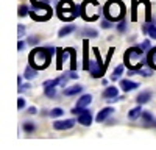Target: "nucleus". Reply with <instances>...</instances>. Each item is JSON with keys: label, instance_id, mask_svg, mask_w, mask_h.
<instances>
[{"label": "nucleus", "instance_id": "f704fd0d", "mask_svg": "<svg viewBox=\"0 0 156 150\" xmlns=\"http://www.w3.org/2000/svg\"><path fill=\"white\" fill-rule=\"evenodd\" d=\"M25 105H27L25 98H23V97H19V98H17V109H19V111H22V109L25 108Z\"/></svg>", "mask_w": 156, "mask_h": 150}, {"label": "nucleus", "instance_id": "4c0bfd02", "mask_svg": "<svg viewBox=\"0 0 156 150\" xmlns=\"http://www.w3.org/2000/svg\"><path fill=\"white\" fill-rule=\"evenodd\" d=\"M27 44H28V42H23V41H19V44H17V50H19V52H22V50H23L25 47H27Z\"/></svg>", "mask_w": 156, "mask_h": 150}, {"label": "nucleus", "instance_id": "39448f33", "mask_svg": "<svg viewBox=\"0 0 156 150\" xmlns=\"http://www.w3.org/2000/svg\"><path fill=\"white\" fill-rule=\"evenodd\" d=\"M126 6L122 0H108L103 6V17L109 19L111 22H120L125 17Z\"/></svg>", "mask_w": 156, "mask_h": 150}, {"label": "nucleus", "instance_id": "aec40b11", "mask_svg": "<svg viewBox=\"0 0 156 150\" xmlns=\"http://www.w3.org/2000/svg\"><path fill=\"white\" fill-rule=\"evenodd\" d=\"M37 72H39L37 69H34V67H33L31 64H28L27 67H25L23 77H25V78H27V80L30 81V80H33V78H36V77H37Z\"/></svg>", "mask_w": 156, "mask_h": 150}, {"label": "nucleus", "instance_id": "79ce46f5", "mask_svg": "<svg viewBox=\"0 0 156 150\" xmlns=\"http://www.w3.org/2000/svg\"><path fill=\"white\" fill-rule=\"evenodd\" d=\"M101 84L106 86V84H108V80H106V78H101Z\"/></svg>", "mask_w": 156, "mask_h": 150}, {"label": "nucleus", "instance_id": "b1692460", "mask_svg": "<svg viewBox=\"0 0 156 150\" xmlns=\"http://www.w3.org/2000/svg\"><path fill=\"white\" fill-rule=\"evenodd\" d=\"M67 53L70 56V70H75L76 69V52H75V48L72 47H67Z\"/></svg>", "mask_w": 156, "mask_h": 150}, {"label": "nucleus", "instance_id": "393cba45", "mask_svg": "<svg viewBox=\"0 0 156 150\" xmlns=\"http://www.w3.org/2000/svg\"><path fill=\"white\" fill-rule=\"evenodd\" d=\"M123 69H125V64H119V66H117V67L112 70L111 80H112V81H117V80H119V77L123 73Z\"/></svg>", "mask_w": 156, "mask_h": 150}, {"label": "nucleus", "instance_id": "f03ea898", "mask_svg": "<svg viewBox=\"0 0 156 150\" xmlns=\"http://www.w3.org/2000/svg\"><path fill=\"white\" fill-rule=\"evenodd\" d=\"M123 61L125 67H128L129 70H139L140 67L147 66V61H144V50L140 45L129 47L123 55Z\"/></svg>", "mask_w": 156, "mask_h": 150}, {"label": "nucleus", "instance_id": "a878e982", "mask_svg": "<svg viewBox=\"0 0 156 150\" xmlns=\"http://www.w3.org/2000/svg\"><path fill=\"white\" fill-rule=\"evenodd\" d=\"M64 56H66V52H64V48H58V56H56V69L58 70H61L62 69V59H64Z\"/></svg>", "mask_w": 156, "mask_h": 150}, {"label": "nucleus", "instance_id": "37998d69", "mask_svg": "<svg viewBox=\"0 0 156 150\" xmlns=\"http://www.w3.org/2000/svg\"><path fill=\"white\" fill-rule=\"evenodd\" d=\"M30 2H50V0H30Z\"/></svg>", "mask_w": 156, "mask_h": 150}, {"label": "nucleus", "instance_id": "20e7f679", "mask_svg": "<svg viewBox=\"0 0 156 150\" xmlns=\"http://www.w3.org/2000/svg\"><path fill=\"white\" fill-rule=\"evenodd\" d=\"M92 50H94V55H95V61L90 62V67H89L90 77H92V78H103V75H105V72H106V67H108L109 61H111V58H112L114 47L109 48V52H108V55H106V61H105V62H103V59H101L100 50H98L97 47H94Z\"/></svg>", "mask_w": 156, "mask_h": 150}, {"label": "nucleus", "instance_id": "9d476101", "mask_svg": "<svg viewBox=\"0 0 156 150\" xmlns=\"http://www.w3.org/2000/svg\"><path fill=\"white\" fill-rule=\"evenodd\" d=\"M90 67V59H89V39L84 38L83 39V70L89 72Z\"/></svg>", "mask_w": 156, "mask_h": 150}, {"label": "nucleus", "instance_id": "412c9836", "mask_svg": "<svg viewBox=\"0 0 156 150\" xmlns=\"http://www.w3.org/2000/svg\"><path fill=\"white\" fill-rule=\"evenodd\" d=\"M103 98H112V97H117L119 95V89H117V86H108L105 91H103Z\"/></svg>", "mask_w": 156, "mask_h": 150}, {"label": "nucleus", "instance_id": "cd10ccee", "mask_svg": "<svg viewBox=\"0 0 156 150\" xmlns=\"http://www.w3.org/2000/svg\"><path fill=\"white\" fill-rule=\"evenodd\" d=\"M30 9H31V6H28V5H20V6H19V11H17L19 17L28 16V14H30Z\"/></svg>", "mask_w": 156, "mask_h": 150}, {"label": "nucleus", "instance_id": "ddd939ff", "mask_svg": "<svg viewBox=\"0 0 156 150\" xmlns=\"http://www.w3.org/2000/svg\"><path fill=\"white\" fill-rule=\"evenodd\" d=\"M114 112V108L112 106H106V108H103V109H100L98 111V114H97V117H95V120L98 122V123H103V122H106L108 120V117Z\"/></svg>", "mask_w": 156, "mask_h": 150}, {"label": "nucleus", "instance_id": "c85d7f7f", "mask_svg": "<svg viewBox=\"0 0 156 150\" xmlns=\"http://www.w3.org/2000/svg\"><path fill=\"white\" fill-rule=\"evenodd\" d=\"M115 30L119 31V33H125L126 30H128V20H125V19H122L119 23L115 25Z\"/></svg>", "mask_w": 156, "mask_h": 150}, {"label": "nucleus", "instance_id": "2f4dec72", "mask_svg": "<svg viewBox=\"0 0 156 150\" xmlns=\"http://www.w3.org/2000/svg\"><path fill=\"white\" fill-rule=\"evenodd\" d=\"M100 27L103 30H109V28H112V22L106 17H103V19H100Z\"/></svg>", "mask_w": 156, "mask_h": 150}, {"label": "nucleus", "instance_id": "1a4fd4ad", "mask_svg": "<svg viewBox=\"0 0 156 150\" xmlns=\"http://www.w3.org/2000/svg\"><path fill=\"white\" fill-rule=\"evenodd\" d=\"M75 123H76L75 119L55 120V122H53V128H55V130H59V131H62V130H70V128H73V125H75Z\"/></svg>", "mask_w": 156, "mask_h": 150}, {"label": "nucleus", "instance_id": "ea45409f", "mask_svg": "<svg viewBox=\"0 0 156 150\" xmlns=\"http://www.w3.org/2000/svg\"><path fill=\"white\" fill-rule=\"evenodd\" d=\"M67 73H69L70 80H76V78H78V73H75V70H70V72H67Z\"/></svg>", "mask_w": 156, "mask_h": 150}, {"label": "nucleus", "instance_id": "c03bdc74", "mask_svg": "<svg viewBox=\"0 0 156 150\" xmlns=\"http://www.w3.org/2000/svg\"><path fill=\"white\" fill-rule=\"evenodd\" d=\"M153 127H156V120H154V122H153Z\"/></svg>", "mask_w": 156, "mask_h": 150}, {"label": "nucleus", "instance_id": "a211bd4d", "mask_svg": "<svg viewBox=\"0 0 156 150\" xmlns=\"http://www.w3.org/2000/svg\"><path fill=\"white\" fill-rule=\"evenodd\" d=\"M151 97H153L151 91H142V92L136 97V102H137L139 105H145V103L150 102V98H151Z\"/></svg>", "mask_w": 156, "mask_h": 150}, {"label": "nucleus", "instance_id": "473e14b6", "mask_svg": "<svg viewBox=\"0 0 156 150\" xmlns=\"http://www.w3.org/2000/svg\"><path fill=\"white\" fill-rule=\"evenodd\" d=\"M137 5H139V2L133 0V8H131V22H136V20H137Z\"/></svg>", "mask_w": 156, "mask_h": 150}, {"label": "nucleus", "instance_id": "6e6552de", "mask_svg": "<svg viewBox=\"0 0 156 150\" xmlns=\"http://www.w3.org/2000/svg\"><path fill=\"white\" fill-rule=\"evenodd\" d=\"M44 86V95L48 98H55L56 97V86H59V77L55 80H45L42 83Z\"/></svg>", "mask_w": 156, "mask_h": 150}, {"label": "nucleus", "instance_id": "2eb2a0df", "mask_svg": "<svg viewBox=\"0 0 156 150\" xmlns=\"http://www.w3.org/2000/svg\"><path fill=\"white\" fill-rule=\"evenodd\" d=\"M78 33H80V36H83V38H87V39H95V38H98V31L95 28H90V27H84Z\"/></svg>", "mask_w": 156, "mask_h": 150}, {"label": "nucleus", "instance_id": "c9c22d12", "mask_svg": "<svg viewBox=\"0 0 156 150\" xmlns=\"http://www.w3.org/2000/svg\"><path fill=\"white\" fill-rule=\"evenodd\" d=\"M23 36H25V27H23L22 23H19L17 25V38L20 39V38H23Z\"/></svg>", "mask_w": 156, "mask_h": 150}, {"label": "nucleus", "instance_id": "c756f323", "mask_svg": "<svg viewBox=\"0 0 156 150\" xmlns=\"http://www.w3.org/2000/svg\"><path fill=\"white\" fill-rule=\"evenodd\" d=\"M140 117L145 120V123H150V125H153V122H154L153 114H151V112H148V111H142V116Z\"/></svg>", "mask_w": 156, "mask_h": 150}, {"label": "nucleus", "instance_id": "f3484780", "mask_svg": "<svg viewBox=\"0 0 156 150\" xmlns=\"http://www.w3.org/2000/svg\"><path fill=\"white\" fill-rule=\"evenodd\" d=\"M73 31H76V25L75 23H67L58 31V38H66V36H69Z\"/></svg>", "mask_w": 156, "mask_h": 150}, {"label": "nucleus", "instance_id": "72a5a7b5", "mask_svg": "<svg viewBox=\"0 0 156 150\" xmlns=\"http://www.w3.org/2000/svg\"><path fill=\"white\" fill-rule=\"evenodd\" d=\"M28 45H37L39 42H41V36H28V39H27Z\"/></svg>", "mask_w": 156, "mask_h": 150}, {"label": "nucleus", "instance_id": "f257e3e1", "mask_svg": "<svg viewBox=\"0 0 156 150\" xmlns=\"http://www.w3.org/2000/svg\"><path fill=\"white\" fill-rule=\"evenodd\" d=\"M51 58H53V55L50 53L48 47H34L30 52L28 64H31L37 70H44L50 66Z\"/></svg>", "mask_w": 156, "mask_h": 150}, {"label": "nucleus", "instance_id": "a19ab883", "mask_svg": "<svg viewBox=\"0 0 156 150\" xmlns=\"http://www.w3.org/2000/svg\"><path fill=\"white\" fill-rule=\"evenodd\" d=\"M36 112H37V109H36L34 106H30V108H28V114H36Z\"/></svg>", "mask_w": 156, "mask_h": 150}, {"label": "nucleus", "instance_id": "423d86ee", "mask_svg": "<svg viewBox=\"0 0 156 150\" xmlns=\"http://www.w3.org/2000/svg\"><path fill=\"white\" fill-rule=\"evenodd\" d=\"M30 17L36 22H47L53 16V8L48 5V2H30Z\"/></svg>", "mask_w": 156, "mask_h": 150}, {"label": "nucleus", "instance_id": "4468645a", "mask_svg": "<svg viewBox=\"0 0 156 150\" xmlns=\"http://www.w3.org/2000/svg\"><path fill=\"white\" fill-rule=\"evenodd\" d=\"M147 67H151L153 70H156V47H151L147 53Z\"/></svg>", "mask_w": 156, "mask_h": 150}, {"label": "nucleus", "instance_id": "bb28decb", "mask_svg": "<svg viewBox=\"0 0 156 150\" xmlns=\"http://www.w3.org/2000/svg\"><path fill=\"white\" fill-rule=\"evenodd\" d=\"M22 130H23L25 133H28V134H30V133H33V131L36 130V125H34V122H30V120H28V122H23Z\"/></svg>", "mask_w": 156, "mask_h": 150}, {"label": "nucleus", "instance_id": "dca6fc26", "mask_svg": "<svg viewBox=\"0 0 156 150\" xmlns=\"http://www.w3.org/2000/svg\"><path fill=\"white\" fill-rule=\"evenodd\" d=\"M83 92V86L81 84H73V86H69V88H64V95H78V94H81Z\"/></svg>", "mask_w": 156, "mask_h": 150}, {"label": "nucleus", "instance_id": "7ed1b4c3", "mask_svg": "<svg viewBox=\"0 0 156 150\" xmlns=\"http://www.w3.org/2000/svg\"><path fill=\"white\" fill-rule=\"evenodd\" d=\"M56 16L61 22H72L81 16L80 6H76L72 0H59L56 5Z\"/></svg>", "mask_w": 156, "mask_h": 150}, {"label": "nucleus", "instance_id": "6ab92c4d", "mask_svg": "<svg viewBox=\"0 0 156 150\" xmlns=\"http://www.w3.org/2000/svg\"><path fill=\"white\" fill-rule=\"evenodd\" d=\"M142 30H144V33H147L151 39H156V25L153 22H145Z\"/></svg>", "mask_w": 156, "mask_h": 150}, {"label": "nucleus", "instance_id": "5701e85b", "mask_svg": "<svg viewBox=\"0 0 156 150\" xmlns=\"http://www.w3.org/2000/svg\"><path fill=\"white\" fill-rule=\"evenodd\" d=\"M142 105H139L137 103V106H134L131 111H128V119H131V120H136L137 117H140L142 116Z\"/></svg>", "mask_w": 156, "mask_h": 150}, {"label": "nucleus", "instance_id": "7c9ffc66", "mask_svg": "<svg viewBox=\"0 0 156 150\" xmlns=\"http://www.w3.org/2000/svg\"><path fill=\"white\" fill-rule=\"evenodd\" d=\"M62 114H64V109L59 108V106H56V108H53V109H50V114H48V116H51L53 119H56V117H61Z\"/></svg>", "mask_w": 156, "mask_h": 150}, {"label": "nucleus", "instance_id": "0eeeda50", "mask_svg": "<svg viewBox=\"0 0 156 150\" xmlns=\"http://www.w3.org/2000/svg\"><path fill=\"white\" fill-rule=\"evenodd\" d=\"M80 11L86 22H94L100 17V3L97 0H84L80 5Z\"/></svg>", "mask_w": 156, "mask_h": 150}, {"label": "nucleus", "instance_id": "58836bf2", "mask_svg": "<svg viewBox=\"0 0 156 150\" xmlns=\"http://www.w3.org/2000/svg\"><path fill=\"white\" fill-rule=\"evenodd\" d=\"M119 100H122V97L117 95V97H112V98H106V102L108 103H114V102H119Z\"/></svg>", "mask_w": 156, "mask_h": 150}, {"label": "nucleus", "instance_id": "9b49d317", "mask_svg": "<svg viewBox=\"0 0 156 150\" xmlns=\"http://www.w3.org/2000/svg\"><path fill=\"white\" fill-rule=\"evenodd\" d=\"M76 120H78V123L84 125V127H89V125L92 123V120H94V117H92V112H90L87 108H84V111L81 112V114H78Z\"/></svg>", "mask_w": 156, "mask_h": 150}, {"label": "nucleus", "instance_id": "e433bc0d", "mask_svg": "<svg viewBox=\"0 0 156 150\" xmlns=\"http://www.w3.org/2000/svg\"><path fill=\"white\" fill-rule=\"evenodd\" d=\"M140 47H142V50H144V52H148V50L151 48V44H150V41H148V39H145L144 42L140 44Z\"/></svg>", "mask_w": 156, "mask_h": 150}, {"label": "nucleus", "instance_id": "f8f14e48", "mask_svg": "<svg viewBox=\"0 0 156 150\" xmlns=\"http://www.w3.org/2000/svg\"><path fill=\"white\" fill-rule=\"evenodd\" d=\"M119 86H120V89H122L123 92H131V91L137 89V88H139L140 84H139L137 81H133V80H128V78H125V80H120Z\"/></svg>", "mask_w": 156, "mask_h": 150}, {"label": "nucleus", "instance_id": "4be33fe9", "mask_svg": "<svg viewBox=\"0 0 156 150\" xmlns=\"http://www.w3.org/2000/svg\"><path fill=\"white\" fill-rule=\"evenodd\" d=\"M90 102H92V95H90V94H83L80 98L76 100V106L86 108L87 105H90Z\"/></svg>", "mask_w": 156, "mask_h": 150}]
</instances>
